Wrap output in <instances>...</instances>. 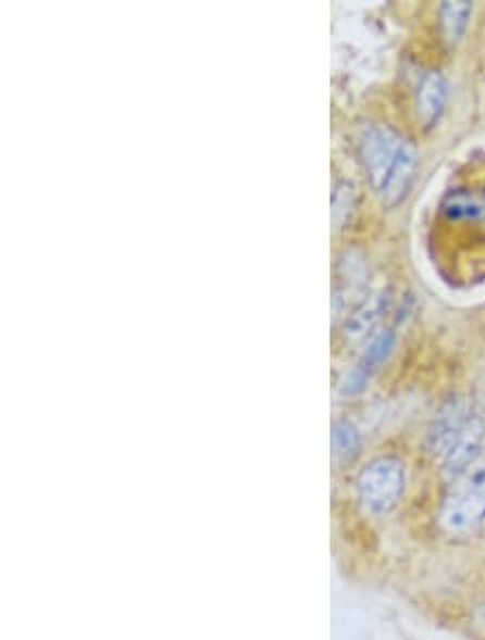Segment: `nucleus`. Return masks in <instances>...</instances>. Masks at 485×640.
Returning a JSON list of instances; mask_svg holds the SVG:
<instances>
[{"instance_id":"f257e3e1","label":"nucleus","mask_w":485,"mask_h":640,"mask_svg":"<svg viewBox=\"0 0 485 640\" xmlns=\"http://www.w3.org/2000/svg\"><path fill=\"white\" fill-rule=\"evenodd\" d=\"M355 488L364 512L373 517H384L403 499L406 466L395 455L373 457L361 468Z\"/></svg>"},{"instance_id":"f03ea898","label":"nucleus","mask_w":485,"mask_h":640,"mask_svg":"<svg viewBox=\"0 0 485 640\" xmlns=\"http://www.w3.org/2000/svg\"><path fill=\"white\" fill-rule=\"evenodd\" d=\"M438 524L449 535H469L484 526L485 460L453 481V488L438 513Z\"/></svg>"},{"instance_id":"7ed1b4c3","label":"nucleus","mask_w":485,"mask_h":640,"mask_svg":"<svg viewBox=\"0 0 485 640\" xmlns=\"http://www.w3.org/2000/svg\"><path fill=\"white\" fill-rule=\"evenodd\" d=\"M406 140L388 126L363 124L357 131V153L371 188L380 192Z\"/></svg>"},{"instance_id":"20e7f679","label":"nucleus","mask_w":485,"mask_h":640,"mask_svg":"<svg viewBox=\"0 0 485 640\" xmlns=\"http://www.w3.org/2000/svg\"><path fill=\"white\" fill-rule=\"evenodd\" d=\"M485 440L484 416L473 414L462 429V434L456 438V442L449 447V451L443 455V475L447 481H458L462 475H467L480 460Z\"/></svg>"},{"instance_id":"39448f33","label":"nucleus","mask_w":485,"mask_h":640,"mask_svg":"<svg viewBox=\"0 0 485 640\" xmlns=\"http://www.w3.org/2000/svg\"><path fill=\"white\" fill-rule=\"evenodd\" d=\"M471 414L467 412V401L460 394L449 397L438 412L434 414L430 427H427V436H425V444L430 449V453L434 455H445L449 451V447L456 442V438L462 434V429L467 427Z\"/></svg>"},{"instance_id":"423d86ee","label":"nucleus","mask_w":485,"mask_h":640,"mask_svg":"<svg viewBox=\"0 0 485 640\" xmlns=\"http://www.w3.org/2000/svg\"><path fill=\"white\" fill-rule=\"evenodd\" d=\"M395 330L386 328V330H380L364 348L363 356L359 359V363L346 374V378L341 380L339 386V392L344 397H355L359 392H363L371 376L386 363V359L390 356L393 348H395Z\"/></svg>"},{"instance_id":"0eeeda50","label":"nucleus","mask_w":485,"mask_h":640,"mask_svg":"<svg viewBox=\"0 0 485 640\" xmlns=\"http://www.w3.org/2000/svg\"><path fill=\"white\" fill-rule=\"evenodd\" d=\"M414 175H416V151L412 142H403L401 151L384 181V186L380 188V201L384 208L393 210L399 203H403V199L408 197L412 184H414Z\"/></svg>"},{"instance_id":"6e6552de","label":"nucleus","mask_w":485,"mask_h":640,"mask_svg":"<svg viewBox=\"0 0 485 640\" xmlns=\"http://www.w3.org/2000/svg\"><path fill=\"white\" fill-rule=\"evenodd\" d=\"M447 98H449V85L447 78L432 70L427 72L416 89V117L423 124V128H432L436 126V122L440 120L445 106H447Z\"/></svg>"},{"instance_id":"1a4fd4ad","label":"nucleus","mask_w":485,"mask_h":640,"mask_svg":"<svg viewBox=\"0 0 485 640\" xmlns=\"http://www.w3.org/2000/svg\"><path fill=\"white\" fill-rule=\"evenodd\" d=\"M390 304V291H377L369 300H363L361 306L355 309V313L346 322V337L352 341L363 339L371 328L380 322V317L386 313Z\"/></svg>"},{"instance_id":"9d476101","label":"nucleus","mask_w":485,"mask_h":640,"mask_svg":"<svg viewBox=\"0 0 485 640\" xmlns=\"http://www.w3.org/2000/svg\"><path fill=\"white\" fill-rule=\"evenodd\" d=\"M363 449V436L352 421H335L333 425V453L339 462H352Z\"/></svg>"},{"instance_id":"9b49d317","label":"nucleus","mask_w":485,"mask_h":640,"mask_svg":"<svg viewBox=\"0 0 485 640\" xmlns=\"http://www.w3.org/2000/svg\"><path fill=\"white\" fill-rule=\"evenodd\" d=\"M471 15H473V4L471 2H445L440 7L443 37L449 43H458L462 39V35L467 33Z\"/></svg>"},{"instance_id":"f8f14e48","label":"nucleus","mask_w":485,"mask_h":640,"mask_svg":"<svg viewBox=\"0 0 485 640\" xmlns=\"http://www.w3.org/2000/svg\"><path fill=\"white\" fill-rule=\"evenodd\" d=\"M485 203L480 201L475 194L471 192H451L445 203L443 210L445 214H449L451 218H460V216H477L484 212Z\"/></svg>"},{"instance_id":"ddd939ff","label":"nucleus","mask_w":485,"mask_h":640,"mask_svg":"<svg viewBox=\"0 0 485 640\" xmlns=\"http://www.w3.org/2000/svg\"><path fill=\"white\" fill-rule=\"evenodd\" d=\"M355 210V186L348 181H339L335 188V197H333V218L339 227H344L348 223V218L352 216Z\"/></svg>"}]
</instances>
